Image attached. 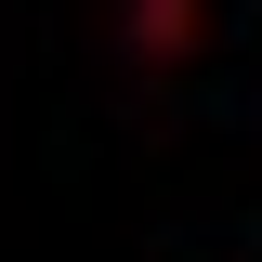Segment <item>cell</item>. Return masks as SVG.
<instances>
[{"label":"cell","instance_id":"obj_1","mask_svg":"<svg viewBox=\"0 0 262 262\" xmlns=\"http://www.w3.org/2000/svg\"><path fill=\"white\" fill-rule=\"evenodd\" d=\"M144 39H158V53H184V39H196V13H184V0H144Z\"/></svg>","mask_w":262,"mask_h":262}]
</instances>
